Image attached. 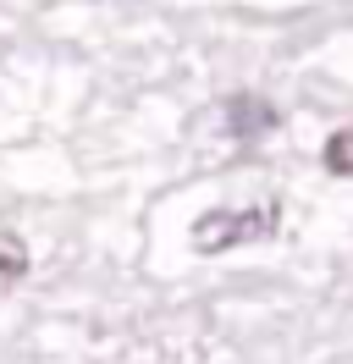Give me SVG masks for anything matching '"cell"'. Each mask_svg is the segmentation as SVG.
Here are the masks:
<instances>
[{
  "label": "cell",
  "instance_id": "1",
  "mask_svg": "<svg viewBox=\"0 0 353 364\" xmlns=\"http://www.w3.org/2000/svg\"><path fill=\"white\" fill-rule=\"evenodd\" d=\"M276 205H260V210H204L194 221V249L199 254H226L238 243H260L276 232Z\"/></svg>",
  "mask_w": 353,
  "mask_h": 364
},
{
  "label": "cell",
  "instance_id": "2",
  "mask_svg": "<svg viewBox=\"0 0 353 364\" xmlns=\"http://www.w3.org/2000/svg\"><path fill=\"white\" fill-rule=\"evenodd\" d=\"M226 122H232L238 138H260V133L276 127V111H270L265 100H254V94H232V100H226Z\"/></svg>",
  "mask_w": 353,
  "mask_h": 364
},
{
  "label": "cell",
  "instance_id": "3",
  "mask_svg": "<svg viewBox=\"0 0 353 364\" xmlns=\"http://www.w3.org/2000/svg\"><path fill=\"white\" fill-rule=\"evenodd\" d=\"M28 276V249H22L17 232L0 227V287H11V282H22Z\"/></svg>",
  "mask_w": 353,
  "mask_h": 364
},
{
  "label": "cell",
  "instance_id": "4",
  "mask_svg": "<svg viewBox=\"0 0 353 364\" xmlns=\"http://www.w3.org/2000/svg\"><path fill=\"white\" fill-rule=\"evenodd\" d=\"M320 160H326L331 177H353V127L331 133V138H326V149H320Z\"/></svg>",
  "mask_w": 353,
  "mask_h": 364
}]
</instances>
